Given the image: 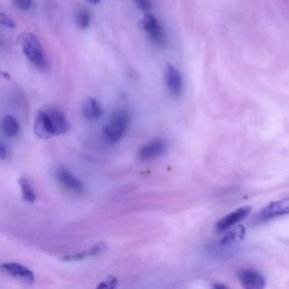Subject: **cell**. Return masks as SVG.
Instances as JSON below:
<instances>
[{"label": "cell", "mask_w": 289, "mask_h": 289, "mask_svg": "<svg viewBox=\"0 0 289 289\" xmlns=\"http://www.w3.org/2000/svg\"><path fill=\"white\" fill-rule=\"evenodd\" d=\"M130 127V114L126 110H118L111 115L103 128V135L110 142L123 139Z\"/></svg>", "instance_id": "6da1fadb"}, {"label": "cell", "mask_w": 289, "mask_h": 289, "mask_svg": "<svg viewBox=\"0 0 289 289\" xmlns=\"http://www.w3.org/2000/svg\"><path fill=\"white\" fill-rule=\"evenodd\" d=\"M22 50L31 64L40 70L48 69V60L44 55L42 44L38 37L32 33H24L20 39Z\"/></svg>", "instance_id": "7a4b0ae2"}, {"label": "cell", "mask_w": 289, "mask_h": 289, "mask_svg": "<svg viewBox=\"0 0 289 289\" xmlns=\"http://www.w3.org/2000/svg\"><path fill=\"white\" fill-rule=\"evenodd\" d=\"M289 215V197L270 202L262 210L257 213L255 220L257 223H264L271 219L278 218Z\"/></svg>", "instance_id": "3957f363"}, {"label": "cell", "mask_w": 289, "mask_h": 289, "mask_svg": "<svg viewBox=\"0 0 289 289\" xmlns=\"http://www.w3.org/2000/svg\"><path fill=\"white\" fill-rule=\"evenodd\" d=\"M167 142L165 139L157 138L148 141L147 144L142 145L140 149L138 150V158L142 162L153 161V159L161 157L162 155L167 152Z\"/></svg>", "instance_id": "277c9868"}, {"label": "cell", "mask_w": 289, "mask_h": 289, "mask_svg": "<svg viewBox=\"0 0 289 289\" xmlns=\"http://www.w3.org/2000/svg\"><path fill=\"white\" fill-rule=\"evenodd\" d=\"M56 177L62 188L71 193L83 194L84 191H85V186H84L83 182L65 167H61L56 172Z\"/></svg>", "instance_id": "5b68a950"}, {"label": "cell", "mask_w": 289, "mask_h": 289, "mask_svg": "<svg viewBox=\"0 0 289 289\" xmlns=\"http://www.w3.org/2000/svg\"><path fill=\"white\" fill-rule=\"evenodd\" d=\"M142 29H144L152 41L159 47H164L166 43V37L164 34L161 24L157 21L156 17L152 14H146L141 21Z\"/></svg>", "instance_id": "8992f818"}, {"label": "cell", "mask_w": 289, "mask_h": 289, "mask_svg": "<svg viewBox=\"0 0 289 289\" xmlns=\"http://www.w3.org/2000/svg\"><path fill=\"white\" fill-rule=\"evenodd\" d=\"M164 78H165V85L171 96L180 97L183 92V77H182L180 70L173 65L168 64L165 67Z\"/></svg>", "instance_id": "52a82bcc"}, {"label": "cell", "mask_w": 289, "mask_h": 289, "mask_svg": "<svg viewBox=\"0 0 289 289\" xmlns=\"http://www.w3.org/2000/svg\"><path fill=\"white\" fill-rule=\"evenodd\" d=\"M251 213V207L250 206H244L236 209L232 212H229L223 217L218 223L216 224L215 229L218 233H224L229 228L234 227L235 225H237L239 221H242L246 218V217Z\"/></svg>", "instance_id": "ba28073f"}, {"label": "cell", "mask_w": 289, "mask_h": 289, "mask_svg": "<svg viewBox=\"0 0 289 289\" xmlns=\"http://www.w3.org/2000/svg\"><path fill=\"white\" fill-rule=\"evenodd\" d=\"M237 278L243 287L248 289H262L265 287V278L259 271L253 269L238 270Z\"/></svg>", "instance_id": "9c48e42d"}, {"label": "cell", "mask_w": 289, "mask_h": 289, "mask_svg": "<svg viewBox=\"0 0 289 289\" xmlns=\"http://www.w3.org/2000/svg\"><path fill=\"white\" fill-rule=\"evenodd\" d=\"M34 132L41 139H49L53 136H57L46 110H41L38 112L34 122Z\"/></svg>", "instance_id": "30bf717a"}, {"label": "cell", "mask_w": 289, "mask_h": 289, "mask_svg": "<svg viewBox=\"0 0 289 289\" xmlns=\"http://www.w3.org/2000/svg\"><path fill=\"white\" fill-rule=\"evenodd\" d=\"M2 270L6 274L11 275V277L20 279L22 280V281H24L26 283L34 282L33 271L29 269L28 266L16 263V262H7V263H3Z\"/></svg>", "instance_id": "8fae6325"}, {"label": "cell", "mask_w": 289, "mask_h": 289, "mask_svg": "<svg viewBox=\"0 0 289 289\" xmlns=\"http://www.w3.org/2000/svg\"><path fill=\"white\" fill-rule=\"evenodd\" d=\"M46 111L49 115V118H50L51 120L53 128H55L56 135H62V133H66L67 131H68V129H69L68 120H67L66 114L62 112V111L56 108L46 109Z\"/></svg>", "instance_id": "7c38bea8"}, {"label": "cell", "mask_w": 289, "mask_h": 289, "mask_svg": "<svg viewBox=\"0 0 289 289\" xmlns=\"http://www.w3.org/2000/svg\"><path fill=\"white\" fill-rule=\"evenodd\" d=\"M245 227L243 225H235L234 227L226 230V233L220 238L219 244L221 246H230L242 242L245 237Z\"/></svg>", "instance_id": "4fadbf2b"}, {"label": "cell", "mask_w": 289, "mask_h": 289, "mask_svg": "<svg viewBox=\"0 0 289 289\" xmlns=\"http://www.w3.org/2000/svg\"><path fill=\"white\" fill-rule=\"evenodd\" d=\"M82 112L84 118L87 120H96L103 115L104 111L99 101L94 97H90L83 103Z\"/></svg>", "instance_id": "5bb4252c"}, {"label": "cell", "mask_w": 289, "mask_h": 289, "mask_svg": "<svg viewBox=\"0 0 289 289\" xmlns=\"http://www.w3.org/2000/svg\"><path fill=\"white\" fill-rule=\"evenodd\" d=\"M2 128L4 135L8 138H15L16 136H19V133L21 131V124L19 122V120L12 114H7L4 117Z\"/></svg>", "instance_id": "9a60e30c"}, {"label": "cell", "mask_w": 289, "mask_h": 289, "mask_svg": "<svg viewBox=\"0 0 289 289\" xmlns=\"http://www.w3.org/2000/svg\"><path fill=\"white\" fill-rule=\"evenodd\" d=\"M104 250H105V243L101 242V243L95 244V245L93 246L91 250L84 251V252H77V253H74V254L66 255V256L62 257V260H65V261H81V260L86 259V257L99 255Z\"/></svg>", "instance_id": "2e32d148"}, {"label": "cell", "mask_w": 289, "mask_h": 289, "mask_svg": "<svg viewBox=\"0 0 289 289\" xmlns=\"http://www.w3.org/2000/svg\"><path fill=\"white\" fill-rule=\"evenodd\" d=\"M19 184L22 190V197L25 200L26 202H34L37 200V194L34 192V189L29 182L28 179L25 177H21L19 180Z\"/></svg>", "instance_id": "e0dca14e"}, {"label": "cell", "mask_w": 289, "mask_h": 289, "mask_svg": "<svg viewBox=\"0 0 289 289\" xmlns=\"http://www.w3.org/2000/svg\"><path fill=\"white\" fill-rule=\"evenodd\" d=\"M76 21H77V25L79 26V29H82V30L87 29L91 24L90 13H88L86 10L78 11L76 15Z\"/></svg>", "instance_id": "ac0fdd59"}, {"label": "cell", "mask_w": 289, "mask_h": 289, "mask_svg": "<svg viewBox=\"0 0 289 289\" xmlns=\"http://www.w3.org/2000/svg\"><path fill=\"white\" fill-rule=\"evenodd\" d=\"M118 284V279L114 277V275H109L108 278H105L103 281L97 284V288H108V289H113L117 287Z\"/></svg>", "instance_id": "d6986e66"}, {"label": "cell", "mask_w": 289, "mask_h": 289, "mask_svg": "<svg viewBox=\"0 0 289 289\" xmlns=\"http://www.w3.org/2000/svg\"><path fill=\"white\" fill-rule=\"evenodd\" d=\"M136 6L139 8L140 11L147 13L152 10V2L150 0H133Z\"/></svg>", "instance_id": "ffe728a7"}, {"label": "cell", "mask_w": 289, "mask_h": 289, "mask_svg": "<svg viewBox=\"0 0 289 289\" xmlns=\"http://www.w3.org/2000/svg\"><path fill=\"white\" fill-rule=\"evenodd\" d=\"M13 3L22 11H28L33 5V0H13Z\"/></svg>", "instance_id": "44dd1931"}, {"label": "cell", "mask_w": 289, "mask_h": 289, "mask_svg": "<svg viewBox=\"0 0 289 289\" xmlns=\"http://www.w3.org/2000/svg\"><path fill=\"white\" fill-rule=\"evenodd\" d=\"M0 23H2L3 26H5V28H8V29H14L16 26L15 22L12 19H10L5 13H0Z\"/></svg>", "instance_id": "7402d4cb"}, {"label": "cell", "mask_w": 289, "mask_h": 289, "mask_svg": "<svg viewBox=\"0 0 289 289\" xmlns=\"http://www.w3.org/2000/svg\"><path fill=\"white\" fill-rule=\"evenodd\" d=\"M7 154L8 152L6 148V144L5 142H2V145H0V158H2V161H5Z\"/></svg>", "instance_id": "603a6c76"}, {"label": "cell", "mask_w": 289, "mask_h": 289, "mask_svg": "<svg viewBox=\"0 0 289 289\" xmlns=\"http://www.w3.org/2000/svg\"><path fill=\"white\" fill-rule=\"evenodd\" d=\"M212 288H223V289H226V288H227V286H226V284H221V283H215V284H212Z\"/></svg>", "instance_id": "cb8c5ba5"}, {"label": "cell", "mask_w": 289, "mask_h": 289, "mask_svg": "<svg viewBox=\"0 0 289 289\" xmlns=\"http://www.w3.org/2000/svg\"><path fill=\"white\" fill-rule=\"evenodd\" d=\"M86 2L90 3V4H93V5H97V4L101 3V0H86Z\"/></svg>", "instance_id": "d4e9b609"}]
</instances>
